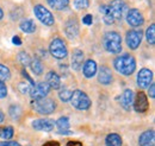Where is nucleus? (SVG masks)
<instances>
[{"instance_id": "nucleus-11", "label": "nucleus", "mask_w": 155, "mask_h": 146, "mask_svg": "<svg viewBox=\"0 0 155 146\" xmlns=\"http://www.w3.org/2000/svg\"><path fill=\"white\" fill-rule=\"evenodd\" d=\"M152 83H153V71L148 68H142L137 74V86L141 89H146Z\"/></svg>"}, {"instance_id": "nucleus-5", "label": "nucleus", "mask_w": 155, "mask_h": 146, "mask_svg": "<svg viewBox=\"0 0 155 146\" xmlns=\"http://www.w3.org/2000/svg\"><path fill=\"white\" fill-rule=\"evenodd\" d=\"M49 52L56 59H64L68 56V49L61 38H54L49 45Z\"/></svg>"}, {"instance_id": "nucleus-12", "label": "nucleus", "mask_w": 155, "mask_h": 146, "mask_svg": "<svg viewBox=\"0 0 155 146\" xmlns=\"http://www.w3.org/2000/svg\"><path fill=\"white\" fill-rule=\"evenodd\" d=\"M127 21L133 27H140L141 25L144 24V17H143V14L140 10L130 8L127 12Z\"/></svg>"}, {"instance_id": "nucleus-10", "label": "nucleus", "mask_w": 155, "mask_h": 146, "mask_svg": "<svg viewBox=\"0 0 155 146\" xmlns=\"http://www.w3.org/2000/svg\"><path fill=\"white\" fill-rule=\"evenodd\" d=\"M49 91H50V88H49V86L45 82H38V83L34 84L30 88L29 94H30V96H31L32 100H38V99L47 97V95L49 94Z\"/></svg>"}, {"instance_id": "nucleus-9", "label": "nucleus", "mask_w": 155, "mask_h": 146, "mask_svg": "<svg viewBox=\"0 0 155 146\" xmlns=\"http://www.w3.org/2000/svg\"><path fill=\"white\" fill-rule=\"evenodd\" d=\"M133 108L137 113H144L148 110V108H149L148 96L143 91L136 93V95L134 96V101H133Z\"/></svg>"}, {"instance_id": "nucleus-41", "label": "nucleus", "mask_w": 155, "mask_h": 146, "mask_svg": "<svg viewBox=\"0 0 155 146\" xmlns=\"http://www.w3.org/2000/svg\"><path fill=\"white\" fill-rule=\"evenodd\" d=\"M12 43L15 45H21V39H20L19 36H15L12 38Z\"/></svg>"}, {"instance_id": "nucleus-40", "label": "nucleus", "mask_w": 155, "mask_h": 146, "mask_svg": "<svg viewBox=\"0 0 155 146\" xmlns=\"http://www.w3.org/2000/svg\"><path fill=\"white\" fill-rule=\"evenodd\" d=\"M42 146H60V143H58V141H56V140H50V141L44 143Z\"/></svg>"}, {"instance_id": "nucleus-30", "label": "nucleus", "mask_w": 155, "mask_h": 146, "mask_svg": "<svg viewBox=\"0 0 155 146\" xmlns=\"http://www.w3.org/2000/svg\"><path fill=\"white\" fill-rule=\"evenodd\" d=\"M18 61H19V63L21 65L28 67V65H30V63H31V57L29 56L28 52L20 51L19 54H18Z\"/></svg>"}, {"instance_id": "nucleus-25", "label": "nucleus", "mask_w": 155, "mask_h": 146, "mask_svg": "<svg viewBox=\"0 0 155 146\" xmlns=\"http://www.w3.org/2000/svg\"><path fill=\"white\" fill-rule=\"evenodd\" d=\"M15 135V129L12 126H1L0 127V138L4 140H11Z\"/></svg>"}, {"instance_id": "nucleus-35", "label": "nucleus", "mask_w": 155, "mask_h": 146, "mask_svg": "<svg viewBox=\"0 0 155 146\" xmlns=\"http://www.w3.org/2000/svg\"><path fill=\"white\" fill-rule=\"evenodd\" d=\"M18 88H19L20 93H23V94H25V93H29V90H30V88L31 87H29L25 82H21V83H19L18 84Z\"/></svg>"}, {"instance_id": "nucleus-15", "label": "nucleus", "mask_w": 155, "mask_h": 146, "mask_svg": "<svg viewBox=\"0 0 155 146\" xmlns=\"http://www.w3.org/2000/svg\"><path fill=\"white\" fill-rule=\"evenodd\" d=\"M98 73V82L100 84H104V86H107L112 82L114 80V76H112V73L110 70V68L105 67V65H101L99 68V70H97Z\"/></svg>"}, {"instance_id": "nucleus-27", "label": "nucleus", "mask_w": 155, "mask_h": 146, "mask_svg": "<svg viewBox=\"0 0 155 146\" xmlns=\"http://www.w3.org/2000/svg\"><path fill=\"white\" fill-rule=\"evenodd\" d=\"M30 67H31V70L35 75H42L43 74V64H42L41 59H38V58L31 59Z\"/></svg>"}, {"instance_id": "nucleus-29", "label": "nucleus", "mask_w": 155, "mask_h": 146, "mask_svg": "<svg viewBox=\"0 0 155 146\" xmlns=\"http://www.w3.org/2000/svg\"><path fill=\"white\" fill-rule=\"evenodd\" d=\"M8 114H10V116L13 120H18L20 116H21V108H20L19 105H12V106H10Z\"/></svg>"}, {"instance_id": "nucleus-6", "label": "nucleus", "mask_w": 155, "mask_h": 146, "mask_svg": "<svg viewBox=\"0 0 155 146\" xmlns=\"http://www.w3.org/2000/svg\"><path fill=\"white\" fill-rule=\"evenodd\" d=\"M34 13H35L36 18L38 19L43 25H45V26H53V25L55 24V18H54L53 13H51L45 6H43V5H41V4L35 5V7H34Z\"/></svg>"}, {"instance_id": "nucleus-13", "label": "nucleus", "mask_w": 155, "mask_h": 146, "mask_svg": "<svg viewBox=\"0 0 155 146\" xmlns=\"http://www.w3.org/2000/svg\"><path fill=\"white\" fill-rule=\"evenodd\" d=\"M32 127L36 131H41V132H50L54 129L55 126V121L53 119L49 118H42V119H36L32 121Z\"/></svg>"}, {"instance_id": "nucleus-19", "label": "nucleus", "mask_w": 155, "mask_h": 146, "mask_svg": "<svg viewBox=\"0 0 155 146\" xmlns=\"http://www.w3.org/2000/svg\"><path fill=\"white\" fill-rule=\"evenodd\" d=\"M45 83L50 89H60L61 88V78L54 70L48 71L45 75Z\"/></svg>"}, {"instance_id": "nucleus-4", "label": "nucleus", "mask_w": 155, "mask_h": 146, "mask_svg": "<svg viewBox=\"0 0 155 146\" xmlns=\"http://www.w3.org/2000/svg\"><path fill=\"white\" fill-rule=\"evenodd\" d=\"M71 103L74 108L79 110H87L92 106V101L88 97V95L82 90H74L72 93V97H71Z\"/></svg>"}, {"instance_id": "nucleus-31", "label": "nucleus", "mask_w": 155, "mask_h": 146, "mask_svg": "<svg viewBox=\"0 0 155 146\" xmlns=\"http://www.w3.org/2000/svg\"><path fill=\"white\" fill-rule=\"evenodd\" d=\"M72 93L73 91L67 89V88H62L61 90L58 91V97L62 102H68L71 101V97H72Z\"/></svg>"}, {"instance_id": "nucleus-22", "label": "nucleus", "mask_w": 155, "mask_h": 146, "mask_svg": "<svg viewBox=\"0 0 155 146\" xmlns=\"http://www.w3.org/2000/svg\"><path fill=\"white\" fill-rule=\"evenodd\" d=\"M105 145L106 146H122L123 140L122 137L117 133H110L105 138Z\"/></svg>"}, {"instance_id": "nucleus-28", "label": "nucleus", "mask_w": 155, "mask_h": 146, "mask_svg": "<svg viewBox=\"0 0 155 146\" xmlns=\"http://www.w3.org/2000/svg\"><path fill=\"white\" fill-rule=\"evenodd\" d=\"M146 39L148 44L154 45L155 44V24H150L146 31Z\"/></svg>"}, {"instance_id": "nucleus-16", "label": "nucleus", "mask_w": 155, "mask_h": 146, "mask_svg": "<svg viewBox=\"0 0 155 146\" xmlns=\"http://www.w3.org/2000/svg\"><path fill=\"white\" fill-rule=\"evenodd\" d=\"M133 101H134L133 90L131 89H125L119 97V103H120L122 108H124L125 110H130L133 108Z\"/></svg>"}, {"instance_id": "nucleus-45", "label": "nucleus", "mask_w": 155, "mask_h": 146, "mask_svg": "<svg viewBox=\"0 0 155 146\" xmlns=\"http://www.w3.org/2000/svg\"><path fill=\"white\" fill-rule=\"evenodd\" d=\"M2 17H4V11H2V8L0 7V19H2Z\"/></svg>"}, {"instance_id": "nucleus-32", "label": "nucleus", "mask_w": 155, "mask_h": 146, "mask_svg": "<svg viewBox=\"0 0 155 146\" xmlns=\"http://www.w3.org/2000/svg\"><path fill=\"white\" fill-rule=\"evenodd\" d=\"M10 78H11V71H10V69L6 65L0 64V81L5 82V81H7Z\"/></svg>"}, {"instance_id": "nucleus-7", "label": "nucleus", "mask_w": 155, "mask_h": 146, "mask_svg": "<svg viewBox=\"0 0 155 146\" xmlns=\"http://www.w3.org/2000/svg\"><path fill=\"white\" fill-rule=\"evenodd\" d=\"M107 8L110 11V14L112 19L116 21L122 20L124 17V13L127 12V4L123 0H112L110 4H106Z\"/></svg>"}, {"instance_id": "nucleus-43", "label": "nucleus", "mask_w": 155, "mask_h": 146, "mask_svg": "<svg viewBox=\"0 0 155 146\" xmlns=\"http://www.w3.org/2000/svg\"><path fill=\"white\" fill-rule=\"evenodd\" d=\"M58 134H63V135H68V134H72L71 131H58Z\"/></svg>"}, {"instance_id": "nucleus-23", "label": "nucleus", "mask_w": 155, "mask_h": 146, "mask_svg": "<svg viewBox=\"0 0 155 146\" xmlns=\"http://www.w3.org/2000/svg\"><path fill=\"white\" fill-rule=\"evenodd\" d=\"M47 2L51 8L58 11L66 10L69 6V0H47Z\"/></svg>"}, {"instance_id": "nucleus-24", "label": "nucleus", "mask_w": 155, "mask_h": 146, "mask_svg": "<svg viewBox=\"0 0 155 146\" xmlns=\"http://www.w3.org/2000/svg\"><path fill=\"white\" fill-rule=\"evenodd\" d=\"M99 11H100L101 17H103V20H104V23H105L106 25H112V24H115V20H114L112 17H111L110 11H109L106 4H105V5H101V6L99 7Z\"/></svg>"}, {"instance_id": "nucleus-18", "label": "nucleus", "mask_w": 155, "mask_h": 146, "mask_svg": "<svg viewBox=\"0 0 155 146\" xmlns=\"http://www.w3.org/2000/svg\"><path fill=\"white\" fill-rule=\"evenodd\" d=\"M98 70V65L94 59H87L84 62V67H82V74L86 78H92Z\"/></svg>"}, {"instance_id": "nucleus-20", "label": "nucleus", "mask_w": 155, "mask_h": 146, "mask_svg": "<svg viewBox=\"0 0 155 146\" xmlns=\"http://www.w3.org/2000/svg\"><path fill=\"white\" fill-rule=\"evenodd\" d=\"M84 62H85V56H84V52H82L81 50H79V49L74 50V51H73V54H72V62H71L73 70L79 71V70L82 68Z\"/></svg>"}, {"instance_id": "nucleus-1", "label": "nucleus", "mask_w": 155, "mask_h": 146, "mask_svg": "<svg viewBox=\"0 0 155 146\" xmlns=\"http://www.w3.org/2000/svg\"><path fill=\"white\" fill-rule=\"evenodd\" d=\"M114 67L119 74L124 76H130L136 70L135 57L130 54H123L118 56L114 61Z\"/></svg>"}, {"instance_id": "nucleus-38", "label": "nucleus", "mask_w": 155, "mask_h": 146, "mask_svg": "<svg viewBox=\"0 0 155 146\" xmlns=\"http://www.w3.org/2000/svg\"><path fill=\"white\" fill-rule=\"evenodd\" d=\"M148 95L150 99H154L155 97V84L152 83L149 87H148Z\"/></svg>"}, {"instance_id": "nucleus-17", "label": "nucleus", "mask_w": 155, "mask_h": 146, "mask_svg": "<svg viewBox=\"0 0 155 146\" xmlns=\"http://www.w3.org/2000/svg\"><path fill=\"white\" fill-rule=\"evenodd\" d=\"M140 146H155V132L154 129H148L141 133L138 138Z\"/></svg>"}, {"instance_id": "nucleus-36", "label": "nucleus", "mask_w": 155, "mask_h": 146, "mask_svg": "<svg viewBox=\"0 0 155 146\" xmlns=\"http://www.w3.org/2000/svg\"><path fill=\"white\" fill-rule=\"evenodd\" d=\"M0 146H21L19 143L17 141H12V140H5V141H1Z\"/></svg>"}, {"instance_id": "nucleus-26", "label": "nucleus", "mask_w": 155, "mask_h": 146, "mask_svg": "<svg viewBox=\"0 0 155 146\" xmlns=\"http://www.w3.org/2000/svg\"><path fill=\"white\" fill-rule=\"evenodd\" d=\"M55 126L58 128V131H69L71 124L68 116H61L55 121Z\"/></svg>"}, {"instance_id": "nucleus-14", "label": "nucleus", "mask_w": 155, "mask_h": 146, "mask_svg": "<svg viewBox=\"0 0 155 146\" xmlns=\"http://www.w3.org/2000/svg\"><path fill=\"white\" fill-rule=\"evenodd\" d=\"M64 33L69 39H74L79 35V23L75 18L68 19L64 24Z\"/></svg>"}, {"instance_id": "nucleus-21", "label": "nucleus", "mask_w": 155, "mask_h": 146, "mask_svg": "<svg viewBox=\"0 0 155 146\" xmlns=\"http://www.w3.org/2000/svg\"><path fill=\"white\" fill-rule=\"evenodd\" d=\"M19 29L25 33H34L36 31V24L32 19H24L20 21Z\"/></svg>"}, {"instance_id": "nucleus-33", "label": "nucleus", "mask_w": 155, "mask_h": 146, "mask_svg": "<svg viewBox=\"0 0 155 146\" xmlns=\"http://www.w3.org/2000/svg\"><path fill=\"white\" fill-rule=\"evenodd\" d=\"M74 6L78 10H86L90 6V0H74Z\"/></svg>"}, {"instance_id": "nucleus-2", "label": "nucleus", "mask_w": 155, "mask_h": 146, "mask_svg": "<svg viewBox=\"0 0 155 146\" xmlns=\"http://www.w3.org/2000/svg\"><path fill=\"white\" fill-rule=\"evenodd\" d=\"M103 45L110 54H119L122 51V37L116 31H107L103 37Z\"/></svg>"}, {"instance_id": "nucleus-3", "label": "nucleus", "mask_w": 155, "mask_h": 146, "mask_svg": "<svg viewBox=\"0 0 155 146\" xmlns=\"http://www.w3.org/2000/svg\"><path fill=\"white\" fill-rule=\"evenodd\" d=\"M31 106H32L35 112H37L38 114H42V115H49V114L54 113L56 110V102L53 99H49V97L32 100Z\"/></svg>"}, {"instance_id": "nucleus-37", "label": "nucleus", "mask_w": 155, "mask_h": 146, "mask_svg": "<svg viewBox=\"0 0 155 146\" xmlns=\"http://www.w3.org/2000/svg\"><path fill=\"white\" fill-rule=\"evenodd\" d=\"M92 21H93V17H92V14H86V16L82 18V23H84L85 25H91V24H92Z\"/></svg>"}, {"instance_id": "nucleus-42", "label": "nucleus", "mask_w": 155, "mask_h": 146, "mask_svg": "<svg viewBox=\"0 0 155 146\" xmlns=\"http://www.w3.org/2000/svg\"><path fill=\"white\" fill-rule=\"evenodd\" d=\"M67 146H84L82 145V143L81 141H78V140H72V141H69Z\"/></svg>"}, {"instance_id": "nucleus-44", "label": "nucleus", "mask_w": 155, "mask_h": 146, "mask_svg": "<svg viewBox=\"0 0 155 146\" xmlns=\"http://www.w3.org/2000/svg\"><path fill=\"white\" fill-rule=\"evenodd\" d=\"M4 120H5V114H4V112H2V110H0V124H1Z\"/></svg>"}, {"instance_id": "nucleus-34", "label": "nucleus", "mask_w": 155, "mask_h": 146, "mask_svg": "<svg viewBox=\"0 0 155 146\" xmlns=\"http://www.w3.org/2000/svg\"><path fill=\"white\" fill-rule=\"evenodd\" d=\"M7 96V87L5 82L0 81V99H5Z\"/></svg>"}, {"instance_id": "nucleus-39", "label": "nucleus", "mask_w": 155, "mask_h": 146, "mask_svg": "<svg viewBox=\"0 0 155 146\" xmlns=\"http://www.w3.org/2000/svg\"><path fill=\"white\" fill-rule=\"evenodd\" d=\"M21 74H23V76H24V77H26V78H28V81H29V82H30L32 86L35 84V82H34V81H32V78L29 76V74H28V71H26L25 69H23V70H21Z\"/></svg>"}, {"instance_id": "nucleus-8", "label": "nucleus", "mask_w": 155, "mask_h": 146, "mask_svg": "<svg viewBox=\"0 0 155 146\" xmlns=\"http://www.w3.org/2000/svg\"><path fill=\"white\" fill-rule=\"evenodd\" d=\"M143 38V32L141 30H129L125 35V42L129 49L136 50L142 42Z\"/></svg>"}]
</instances>
